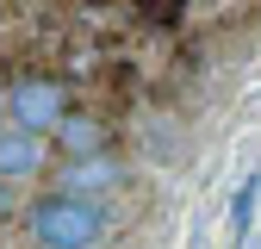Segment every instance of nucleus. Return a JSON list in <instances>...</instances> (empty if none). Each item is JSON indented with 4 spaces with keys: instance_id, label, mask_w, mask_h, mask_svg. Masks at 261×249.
<instances>
[{
    "instance_id": "1",
    "label": "nucleus",
    "mask_w": 261,
    "mask_h": 249,
    "mask_svg": "<svg viewBox=\"0 0 261 249\" xmlns=\"http://www.w3.org/2000/svg\"><path fill=\"white\" fill-rule=\"evenodd\" d=\"M19 225H25V243L31 249H106V237H112V206L106 200L62 193V187H44V193L25 200Z\"/></svg>"
},
{
    "instance_id": "2",
    "label": "nucleus",
    "mask_w": 261,
    "mask_h": 249,
    "mask_svg": "<svg viewBox=\"0 0 261 249\" xmlns=\"http://www.w3.org/2000/svg\"><path fill=\"white\" fill-rule=\"evenodd\" d=\"M69 112H75V93L62 75H13L7 81V124H19V131L56 137V124Z\"/></svg>"
},
{
    "instance_id": "3",
    "label": "nucleus",
    "mask_w": 261,
    "mask_h": 249,
    "mask_svg": "<svg viewBox=\"0 0 261 249\" xmlns=\"http://www.w3.org/2000/svg\"><path fill=\"white\" fill-rule=\"evenodd\" d=\"M124 181H130V162H124L118 150H106V156H75V162H56L50 168V187L81 193V200H106V193H118Z\"/></svg>"
},
{
    "instance_id": "4",
    "label": "nucleus",
    "mask_w": 261,
    "mask_h": 249,
    "mask_svg": "<svg viewBox=\"0 0 261 249\" xmlns=\"http://www.w3.org/2000/svg\"><path fill=\"white\" fill-rule=\"evenodd\" d=\"M50 168H56V143H50V137L19 131V124L0 131V181L25 187V181H38V175H50Z\"/></svg>"
},
{
    "instance_id": "5",
    "label": "nucleus",
    "mask_w": 261,
    "mask_h": 249,
    "mask_svg": "<svg viewBox=\"0 0 261 249\" xmlns=\"http://www.w3.org/2000/svg\"><path fill=\"white\" fill-rule=\"evenodd\" d=\"M56 162H75V156H106L112 150V124L100 118V112H69L56 124Z\"/></svg>"
},
{
    "instance_id": "6",
    "label": "nucleus",
    "mask_w": 261,
    "mask_h": 249,
    "mask_svg": "<svg viewBox=\"0 0 261 249\" xmlns=\"http://www.w3.org/2000/svg\"><path fill=\"white\" fill-rule=\"evenodd\" d=\"M255 200H261V175H249V181L237 187V200H230V243L249 237V225H255Z\"/></svg>"
},
{
    "instance_id": "7",
    "label": "nucleus",
    "mask_w": 261,
    "mask_h": 249,
    "mask_svg": "<svg viewBox=\"0 0 261 249\" xmlns=\"http://www.w3.org/2000/svg\"><path fill=\"white\" fill-rule=\"evenodd\" d=\"M137 13H143L149 25H180V13H187V0H137Z\"/></svg>"
},
{
    "instance_id": "8",
    "label": "nucleus",
    "mask_w": 261,
    "mask_h": 249,
    "mask_svg": "<svg viewBox=\"0 0 261 249\" xmlns=\"http://www.w3.org/2000/svg\"><path fill=\"white\" fill-rule=\"evenodd\" d=\"M7 218H19V187L0 181V225H7Z\"/></svg>"
},
{
    "instance_id": "9",
    "label": "nucleus",
    "mask_w": 261,
    "mask_h": 249,
    "mask_svg": "<svg viewBox=\"0 0 261 249\" xmlns=\"http://www.w3.org/2000/svg\"><path fill=\"white\" fill-rule=\"evenodd\" d=\"M0 131H7V87H0Z\"/></svg>"
}]
</instances>
